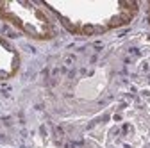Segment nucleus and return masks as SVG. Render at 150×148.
Returning <instances> with one entry per match:
<instances>
[{"label":"nucleus","mask_w":150,"mask_h":148,"mask_svg":"<svg viewBox=\"0 0 150 148\" xmlns=\"http://www.w3.org/2000/svg\"><path fill=\"white\" fill-rule=\"evenodd\" d=\"M0 18L34 39H50L55 36L52 16L43 4L0 2Z\"/></svg>","instance_id":"obj_3"},{"label":"nucleus","mask_w":150,"mask_h":148,"mask_svg":"<svg viewBox=\"0 0 150 148\" xmlns=\"http://www.w3.org/2000/svg\"><path fill=\"white\" fill-rule=\"evenodd\" d=\"M43 7L75 36H102L129 25L136 18L139 4L111 0H81V2H43Z\"/></svg>","instance_id":"obj_2"},{"label":"nucleus","mask_w":150,"mask_h":148,"mask_svg":"<svg viewBox=\"0 0 150 148\" xmlns=\"http://www.w3.org/2000/svg\"><path fill=\"white\" fill-rule=\"evenodd\" d=\"M41 105L57 148H150V34L63 50L45 71Z\"/></svg>","instance_id":"obj_1"},{"label":"nucleus","mask_w":150,"mask_h":148,"mask_svg":"<svg viewBox=\"0 0 150 148\" xmlns=\"http://www.w3.org/2000/svg\"><path fill=\"white\" fill-rule=\"evenodd\" d=\"M18 66H20V55L18 52L4 39L0 38V79L13 77Z\"/></svg>","instance_id":"obj_4"},{"label":"nucleus","mask_w":150,"mask_h":148,"mask_svg":"<svg viewBox=\"0 0 150 148\" xmlns=\"http://www.w3.org/2000/svg\"><path fill=\"white\" fill-rule=\"evenodd\" d=\"M148 23H150V4H148Z\"/></svg>","instance_id":"obj_5"}]
</instances>
